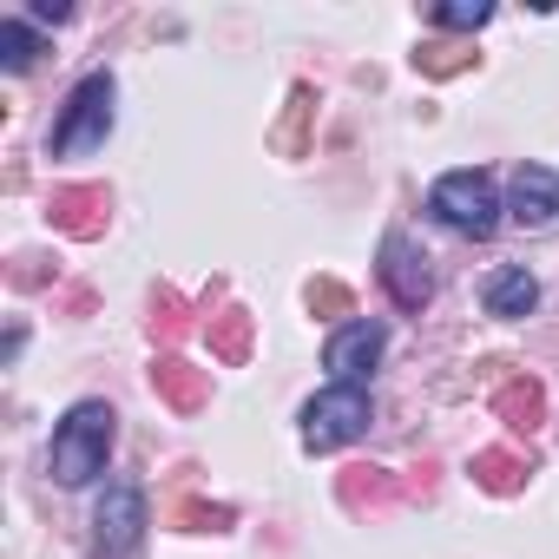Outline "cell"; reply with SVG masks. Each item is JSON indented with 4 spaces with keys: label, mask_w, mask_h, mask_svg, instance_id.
Wrapping results in <instances>:
<instances>
[{
    "label": "cell",
    "mask_w": 559,
    "mask_h": 559,
    "mask_svg": "<svg viewBox=\"0 0 559 559\" xmlns=\"http://www.w3.org/2000/svg\"><path fill=\"white\" fill-rule=\"evenodd\" d=\"M310 304H317V310H343L349 297H343V284H317V290H310Z\"/></svg>",
    "instance_id": "e0dca14e"
},
{
    "label": "cell",
    "mask_w": 559,
    "mask_h": 559,
    "mask_svg": "<svg viewBox=\"0 0 559 559\" xmlns=\"http://www.w3.org/2000/svg\"><path fill=\"white\" fill-rule=\"evenodd\" d=\"M40 60V40L21 27V21H0V67H8V73H27Z\"/></svg>",
    "instance_id": "2e32d148"
},
{
    "label": "cell",
    "mask_w": 559,
    "mask_h": 559,
    "mask_svg": "<svg viewBox=\"0 0 559 559\" xmlns=\"http://www.w3.org/2000/svg\"><path fill=\"white\" fill-rule=\"evenodd\" d=\"M513 224H526V230H546L552 217H559V178L546 171V165H520L513 171Z\"/></svg>",
    "instance_id": "ba28073f"
},
{
    "label": "cell",
    "mask_w": 559,
    "mask_h": 559,
    "mask_svg": "<svg viewBox=\"0 0 559 559\" xmlns=\"http://www.w3.org/2000/svg\"><path fill=\"white\" fill-rule=\"evenodd\" d=\"M211 349H217L224 362H243V349H250V317H243V310L211 317Z\"/></svg>",
    "instance_id": "5bb4252c"
},
{
    "label": "cell",
    "mask_w": 559,
    "mask_h": 559,
    "mask_svg": "<svg viewBox=\"0 0 559 559\" xmlns=\"http://www.w3.org/2000/svg\"><path fill=\"white\" fill-rule=\"evenodd\" d=\"M152 389H165L171 408H204V395H211V382H204L185 356H165V362L152 369Z\"/></svg>",
    "instance_id": "8fae6325"
},
{
    "label": "cell",
    "mask_w": 559,
    "mask_h": 559,
    "mask_svg": "<svg viewBox=\"0 0 559 559\" xmlns=\"http://www.w3.org/2000/svg\"><path fill=\"white\" fill-rule=\"evenodd\" d=\"M533 304H539V284H533L526 263H507V270L487 276V310H493V317H526Z\"/></svg>",
    "instance_id": "9c48e42d"
},
{
    "label": "cell",
    "mask_w": 559,
    "mask_h": 559,
    "mask_svg": "<svg viewBox=\"0 0 559 559\" xmlns=\"http://www.w3.org/2000/svg\"><path fill=\"white\" fill-rule=\"evenodd\" d=\"M428 21H435V27H448V34H461V27L474 34V27H487V21H493V0H441Z\"/></svg>",
    "instance_id": "9a60e30c"
},
{
    "label": "cell",
    "mask_w": 559,
    "mask_h": 559,
    "mask_svg": "<svg viewBox=\"0 0 559 559\" xmlns=\"http://www.w3.org/2000/svg\"><path fill=\"white\" fill-rule=\"evenodd\" d=\"M382 343H389V330H382L376 317H362V323H343V330L330 336V349H323V369H330L336 382H362V376L376 369Z\"/></svg>",
    "instance_id": "52a82bcc"
},
{
    "label": "cell",
    "mask_w": 559,
    "mask_h": 559,
    "mask_svg": "<svg viewBox=\"0 0 559 559\" xmlns=\"http://www.w3.org/2000/svg\"><path fill=\"white\" fill-rule=\"evenodd\" d=\"M520 474H526V461H520V454H500V448L474 454V480H480L487 493H513V487H520Z\"/></svg>",
    "instance_id": "4fadbf2b"
},
{
    "label": "cell",
    "mask_w": 559,
    "mask_h": 559,
    "mask_svg": "<svg viewBox=\"0 0 559 559\" xmlns=\"http://www.w3.org/2000/svg\"><path fill=\"white\" fill-rule=\"evenodd\" d=\"M362 428H369V389H362V382H336V389H323V395L304 408V448H310V454L349 448Z\"/></svg>",
    "instance_id": "3957f363"
},
{
    "label": "cell",
    "mask_w": 559,
    "mask_h": 559,
    "mask_svg": "<svg viewBox=\"0 0 559 559\" xmlns=\"http://www.w3.org/2000/svg\"><path fill=\"white\" fill-rule=\"evenodd\" d=\"M428 211L461 237H493V224H500V198H493V185L480 171H448L428 191Z\"/></svg>",
    "instance_id": "277c9868"
},
{
    "label": "cell",
    "mask_w": 559,
    "mask_h": 559,
    "mask_svg": "<svg viewBox=\"0 0 559 559\" xmlns=\"http://www.w3.org/2000/svg\"><path fill=\"white\" fill-rule=\"evenodd\" d=\"M106 132H112V73H86V80L73 86V99H67V112H60V126H53V139H47V152H53V158H80V152H99Z\"/></svg>",
    "instance_id": "7a4b0ae2"
},
{
    "label": "cell",
    "mask_w": 559,
    "mask_h": 559,
    "mask_svg": "<svg viewBox=\"0 0 559 559\" xmlns=\"http://www.w3.org/2000/svg\"><path fill=\"white\" fill-rule=\"evenodd\" d=\"M34 14H40V21H73L67 0H34Z\"/></svg>",
    "instance_id": "ac0fdd59"
},
{
    "label": "cell",
    "mask_w": 559,
    "mask_h": 559,
    "mask_svg": "<svg viewBox=\"0 0 559 559\" xmlns=\"http://www.w3.org/2000/svg\"><path fill=\"white\" fill-rule=\"evenodd\" d=\"M493 415L507 421V428H539V415H546V395H539V382H507L500 395H493Z\"/></svg>",
    "instance_id": "7c38bea8"
},
{
    "label": "cell",
    "mask_w": 559,
    "mask_h": 559,
    "mask_svg": "<svg viewBox=\"0 0 559 559\" xmlns=\"http://www.w3.org/2000/svg\"><path fill=\"white\" fill-rule=\"evenodd\" d=\"M99 559H132L139 552V539H145V493L132 487V480H119V487H106V500H99Z\"/></svg>",
    "instance_id": "8992f818"
},
{
    "label": "cell",
    "mask_w": 559,
    "mask_h": 559,
    "mask_svg": "<svg viewBox=\"0 0 559 559\" xmlns=\"http://www.w3.org/2000/svg\"><path fill=\"white\" fill-rule=\"evenodd\" d=\"M376 270H382V290H389L402 310H421V304L435 297L428 250H421V243H408L402 230H389V237H382V263H376Z\"/></svg>",
    "instance_id": "5b68a950"
},
{
    "label": "cell",
    "mask_w": 559,
    "mask_h": 559,
    "mask_svg": "<svg viewBox=\"0 0 559 559\" xmlns=\"http://www.w3.org/2000/svg\"><path fill=\"white\" fill-rule=\"evenodd\" d=\"M93 211H106V191H99V185H67V191H53V224H67L73 237H93V230H99Z\"/></svg>",
    "instance_id": "30bf717a"
},
{
    "label": "cell",
    "mask_w": 559,
    "mask_h": 559,
    "mask_svg": "<svg viewBox=\"0 0 559 559\" xmlns=\"http://www.w3.org/2000/svg\"><path fill=\"white\" fill-rule=\"evenodd\" d=\"M112 435H119V415H112L106 402H73L67 421L53 428V454H47L53 480H60V487H86L93 474H106Z\"/></svg>",
    "instance_id": "6da1fadb"
}]
</instances>
